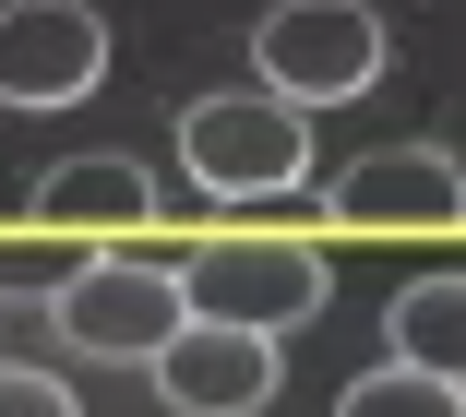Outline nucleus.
I'll use <instances>...</instances> for the list:
<instances>
[{"label": "nucleus", "mask_w": 466, "mask_h": 417, "mask_svg": "<svg viewBox=\"0 0 466 417\" xmlns=\"http://www.w3.org/2000/svg\"><path fill=\"white\" fill-rule=\"evenodd\" d=\"M179 310H192V323H228V334H275V346H288L311 310H323V251H311V239L228 227V239H204V251H179Z\"/></svg>", "instance_id": "f257e3e1"}, {"label": "nucleus", "mask_w": 466, "mask_h": 417, "mask_svg": "<svg viewBox=\"0 0 466 417\" xmlns=\"http://www.w3.org/2000/svg\"><path fill=\"white\" fill-rule=\"evenodd\" d=\"M179 167H192L204 203H288V191H311V120L288 95H263V84L204 95L179 120Z\"/></svg>", "instance_id": "f03ea898"}, {"label": "nucleus", "mask_w": 466, "mask_h": 417, "mask_svg": "<svg viewBox=\"0 0 466 417\" xmlns=\"http://www.w3.org/2000/svg\"><path fill=\"white\" fill-rule=\"evenodd\" d=\"M48 323L72 358H156L192 310H179V251H84L60 286H48Z\"/></svg>", "instance_id": "7ed1b4c3"}, {"label": "nucleus", "mask_w": 466, "mask_h": 417, "mask_svg": "<svg viewBox=\"0 0 466 417\" xmlns=\"http://www.w3.org/2000/svg\"><path fill=\"white\" fill-rule=\"evenodd\" d=\"M251 84L288 95V108H347V95L383 84V25L359 13V0H275L263 36H251Z\"/></svg>", "instance_id": "20e7f679"}, {"label": "nucleus", "mask_w": 466, "mask_h": 417, "mask_svg": "<svg viewBox=\"0 0 466 417\" xmlns=\"http://www.w3.org/2000/svg\"><path fill=\"white\" fill-rule=\"evenodd\" d=\"M156 215H167V191H156L144 155H60V167H36V239H60V251H144Z\"/></svg>", "instance_id": "39448f33"}, {"label": "nucleus", "mask_w": 466, "mask_h": 417, "mask_svg": "<svg viewBox=\"0 0 466 417\" xmlns=\"http://www.w3.org/2000/svg\"><path fill=\"white\" fill-rule=\"evenodd\" d=\"M323 203H335V227H359V239H431V227L466 215V167L442 144H383V155L335 167Z\"/></svg>", "instance_id": "423d86ee"}, {"label": "nucleus", "mask_w": 466, "mask_h": 417, "mask_svg": "<svg viewBox=\"0 0 466 417\" xmlns=\"http://www.w3.org/2000/svg\"><path fill=\"white\" fill-rule=\"evenodd\" d=\"M108 84V25L84 0H13L0 13V108H72Z\"/></svg>", "instance_id": "0eeeda50"}, {"label": "nucleus", "mask_w": 466, "mask_h": 417, "mask_svg": "<svg viewBox=\"0 0 466 417\" xmlns=\"http://www.w3.org/2000/svg\"><path fill=\"white\" fill-rule=\"evenodd\" d=\"M144 370H156V393L179 417H263L275 382H288L275 370V334H228V323H179Z\"/></svg>", "instance_id": "6e6552de"}, {"label": "nucleus", "mask_w": 466, "mask_h": 417, "mask_svg": "<svg viewBox=\"0 0 466 417\" xmlns=\"http://www.w3.org/2000/svg\"><path fill=\"white\" fill-rule=\"evenodd\" d=\"M383 346H395V370H431L466 393V274H407L383 310Z\"/></svg>", "instance_id": "1a4fd4ad"}, {"label": "nucleus", "mask_w": 466, "mask_h": 417, "mask_svg": "<svg viewBox=\"0 0 466 417\" xmlns=\"http://www.w3.org/2000/svg\"><path fill=\"white\" fill-rule=\"evenodd\" d=\"M335 417H466V393L431 382V370H359L335 393Z\"/></svg>", "instance_id": "9d476101"}, {"label": "nucleus", "mask_w": 466, "mask_h": 417, "mask_svg": "<svg viewBox=\"0 0 466 417\" xmlns=\"http://www.w3.org/2000/svg\"><path fill=\"white\" fill-rule=\"evenodd\" d=\"M84 251H60V239H0V286H60Z\"/></svg>", "instance_id": "9b49d317"}, {"label": "nucleus", "mask_w": 466, "mask_h": 417, "mask_svg": "<svg viewBox=\"0 0 466 417\" xmlns=\"http://www.w3.org/2000/svg\"><path fill=\"white\" fill-rule=\"evenodd\" d=\"M0 417H72V382H48V370H0Z\"/></svg>", "instance_id": "f8f14e48"}, {"label": "nucleus", "mask_w": 466, "mask_h": 417, "mask_svg": "<svg viewBox=\"0 0 466 417\" xmlns=\"http://www.w3.org/2000/svg\"><path fill=\"white\" fill-rule=\"evenodd\" d=\"M454 227H466V215H454Z\"/></svg>", "instance_id": "ddd939ff"}]
</instances>
